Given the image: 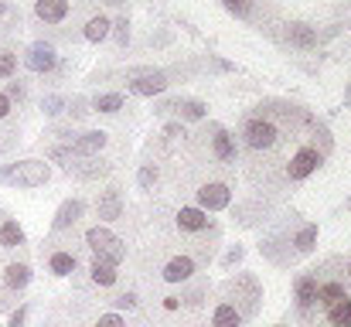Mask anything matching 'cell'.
Instances as JSON below:
<instances>
[{
    "instance_id": "obj_4",
    "label": "cell",
    "mask_w": 351,
    "mask_h": 327,
    "mask_svg": "<svg viewBox=\"0 0 351 327\" xmlns=\"http://www.w3.org/2000/svg\"><path fill=\"white\" fill-rule=\"evenodd\" d=\"M242 136H245V143L252 147V150H269L273 143H276V126L269 123V119H263V116H252V119H245V130H242Z\"/></svg>"
},
{
    "instance_id": "obj_30",
    "label": "cell",
    "mask_w": 351,
    "mask_h": 327,
    "mask_svg": "<svg viewBox=\"0 0 351 327\" xmlns=\"http://www.w3.org/2000/svg\"><path fill=\"white\" fill-rule=\"evenodd\" d=\"M41 109H45L48 116H58V112H65V99H62V96H45Z\"/></svg>"
},
{
    "instance_id": "obj_18",
    "label": "cell",
    "mask_w": 351,
    "mask_h": 327,
    "mask_svg": "<svg viewBox=\"0 0 351 327\" xmlns=\"http://www.w3.org/2000/svg\"><path fill=\"white\" fill-rule=\"evenodd\" d=\"M212 147H215V157H219V160H235V140H232V133H229V130L215 126Z\"/></svg>"
},
{
    "instance_id": "obj_25",
    "label": "cell",
    "mask_w": 351,
    "mask_h": 327,
    "mask_svg": "<svg viewBox=\"0 0 351 327\" xmlns=\"http://www.w3.org/2000/svg\"><path fill=\"white\" fill-rule=\"evenodd\" d=\"M75 174L86 178V181H93V178L110 174V164H106V160H86V164H75Z\"/></svg>"
},
{
    "instance_id": "obj_33",
    "label": "cell",
    "mask_w": 351,
    "mask_h": 327,
    "mask_svg": "<svg viewBox=\"0 0 351 327\" xmlns=\"http://www.w3.org/2000/svg\"><path fill=\"white\" fill-rule=\"evenodd\" d=\"M113 304H117L119 311H133V307H136V293H119Z\"/></svg>"
},
{
    "instance_id": "obj_27",
    "label": "cell",
    "mask_w": 351,
    "mask_h": 327,
    "mask_svg": "<svg viewBox=\"0 0 351 327\" xmlns=\"http://www.w3.org/2000/svg\"><path fill=\"white\" fill-rule=\"evenodd\" d=\"M93 109H99V112H119L123 109V96L119 93H103V96L93 99Z\"/></svg>"
},
{
    "instance_id": "obj_26",
    "label": "cell",
    "mask_w": 351,
    "mask_h": 327,
    "mask_svg": "<svg viewBox=\"0 0 351 327\" xmlns=\"http://www.w3.org/2000/svg\"><path fill=\"white\" fill-rule=\"evenodd\" d=\"M93 280L99 283V287H113L117 283V266H110V263H93Z\"/></svg>"
},
{
    "instance_id": "obj_38",
    "label": "cell",
    "mask_w": 351,
    "mask_h": 327,
    "mask_svg": "<svg viewBox=\"0 0 351 327\" xmlns=\"http://www.w3.org/2000/svg\"><path fill=\"white\" fill-rule=\"evenodd\" d=\"M7 112H10V99H7V96H3V93H0V119H3V116H7Z\"/></svg>"
},
{
    "instance_id": "obj_39",
    "label": "cell",
    "mask_w": 351,
    "mask_h": 327,
    "mask_svg": "<svg viewBox=\"0 0 351 327\" xmlns=\"http://www.w3.org/2000/svg\"><path fill=\"white\" fill-rule=\"evenodd\" d=\"M242 259V249H232L229 256H226V266H232V263H239Z\"/></svg>"
},
{
    "instance_id": "obj_32",
    "label": "cell",
    "mask_w": 351,
    "mask_h": 327,
    "mask_svg": "<svg viewBox=\"0 0 351 327\" xmlns=\"http://www.w3.org/2000/svg\"><path fill=\"white\" fill-rule=\"evenodd\" d=\"M154 184H157V167L154 164L140 167V188H154Z\"/></svg>"
},
{
    "instance_id": "obj_28",
    "label": "cell",
    "mask_w": 351,
    "mask_h": 327,
    "mask_svg": "<svg viewBox=\"0 0 351 327\" xmlns=\"http://www.w3.org/2000/svg\"><path fill=\"white\" fill-rule=\"evenodd\" d=\"M314 242H317V225L300 228V235H297V249H300V252H311V249H314Z\"/></svg>"
},
{
    "instance_id": "obj_37",
    "label": "cell",
    "mask_w": 351,
    "mask_h": 327,
    "mask_svg": "<svg viewBox=\"0 0 351 327\" xmlns=\"http://www.w3.org/2000/svg\"><path fill=\"white\" fill-rule=\"evenodd\" d=\"M3 96H7V99H24V86H21V82H10Z\"/></svg>"
},
{
    "instance_id": "obj_7",
    "label": "cell",
    "mask_w": 351,
    "mask_h": 327,
    "mask_svg": "<svg viewBox=\"0 0 351 327\" xmlns=\"http://www.w3.org/2000/svg\"><path fill=\"white\" fill-rule=\"evenodd\" d=\"M103 147H106V133H103V130H93V133L75 136L72 147H69V154H72V157H93V154H99Z\"/></svg>"
},
{
    "instance_id": "obj_41",
    "label": "cell",
    "mask_w": 351,
    "mask_h": 327,
    "mask_svg": "<svg viewBox=\"0 0 351 327\" xmlns=\"http://www.w3.org/2000/svg\"><path fill=\"white\" fill-rule=\"evenodd\" d=\"M348 273H351V266H348Z\"/></svg>"
},
{
    "instance_id": "obj_31",
    "label": "cell",
    "mask_w": 351,
    "mask_h": 327,
    "mask_svg": "<svg viewBox=\"0 0 351 327\" xmlns=\"http://www.w3.org/2000/svg\"><path fill=\"white\" fill-rule=\"evenodd\" d=\"M226 3V10L235 14V17H249V0H222Z\"/></svg>"
},
{
    "instance_id": "obj_19",
    "label": "cell",
    "mask_w": 351,
    "mask_h": 327,
    "mask_svg": "<svg viewBox=\"0 0 351 327\" xmlns=\"http://www.w3.org/2000/svg\"><path fill=\"white\" fill-rule=\"evenodd\" d=\"M3 283H7V290H24V287L31 283V269H27L24 263H10Z\"/></svg>"
},
{
    "instance_id": "obj_6",
    "label": "cell",
    "mask_w": 351,
    "mask_h": 327,
    "mask_svg": "<svg viewBox=\"0 0 351 327\" xmlns=\"http://www.w3.org/2000/svg\"><path fill=\"white\" fill-rule=\"evenodd\" d=\"M24 65H27L31 72H51V69L58 65V55H55L51 45H31L27 55H24Z\"/></svg>"
},
{
    "instance_id": "obj_11",
    "label": "cell",
    "mask_w": 351,
    "mask_h": 327,
    "mask_svg": "<svg viewBox=\"0 0 351 327\" xmlns=\"http://www.w3.org/2000/svg\"><path fill=\"white\" fill-rule=\"evenodd\" d=\"M96 212L103 221H117L123 215V198H119V188H106L103 195H99V202H96Z\"/></svg>"
},
{
    "instance_id": "obj_21",
    "label": "cell",
    "mask_w": 351,
    "mask_h": 327,
    "mask_svg": "<svg viewBox=\"0 0 351 327\" xmlns=\"http://www.w3.org/2000/svg\"><path fill=\"white\" fill-rule=\"evenodd\" d=\"M341 297H348L341 283H335V280H331V283H317V304H321L324 311H328L331 304H338Z\"/></svg>"
},
{
    "instance_id": "obj_15",
    "label": "cell",
    "mask_w": 351,
    "mask_h": 327,
    "mask_svg": "<svg viewBox=\"0 0 351 327\" xmlns=\"http://www.w3.org/2000/svg\"><path fill=\"white\" fill-rule=\"evenodd\" d=\"M287 41L297 45V48H314L317 45V31L307 27V24H290L287 27Z\"/></svg>"
},
{
    "instance_id": "obj_10",
    "label": "cell",
    "mask_w": 351,
    "mask_h": 327,
    "mask_svg": "<svg viewBox=\"0 0 351 327\" xmlns=\"http://www.w3.org/2000/svg\"><path fill=\"white\" fill-rule=\"evenodd\" d=\"M34 14L45 24H62L69 17V0H38L34 3Z\"/></svg>"
},
{
    "instance_id": "obj_3",
    "label": "cell",
    "mask_w": 351,
    "mask_h": 327,
    "mask_svg": "<svg viewBox=\"0 0 351 327\" xmlns=\"http://www.w3.org/2000/svg\"><path fill=\"white\" fill-rule=\"evenodd\" d=\"M126 86H130L133 96H160L167 89V75L157 72V69H133Z\"/></svg>"
},
{
    "instance_id": "obj_12",
    "label": "cell",
    "mask_w": 351,
    "mask_h": 327,
    "mask_svg": "<svg viewBox=\"0 0 351 327\" xmlns=\"http://www.w3.org/2000/svg\"><path fill=\"white\" fill-rule=\"evenodd\" d=\"M171 109H174L181 119H205V109L208 106H205L202 99H174V103H164L157 112H171Z\"/></svg>"
},
{
    "instance_id": "obj_5",
    "label": "cell",
    "mask_w": 351,
    "mask_h": 327,
    "mask_svg": "<svg viewBox=\"0 0 351 327\" xmlns=\"http://www.w3.org/2000/svg\"><path fill=\"white\" fill-rule=\"evenodd\" d=\"M317 164H321V154H317L314 147H300V150L293 154V160H290V181L311 178V174L317 171Z\"/></svg>"
},
{
    "instance_id": "obj_8",
    "label": "cell",
    "mask_w": 351,
    "mask_h": 327,
    "mask_svg": "<svg viewBox=\"0 0 351 327\" xmlns=\"http://www.w3.org/2000/svg\"><path fill=\"white\" fill-rule=\"evenodd\" d=\"M198 205H202V212H219V208H226V205H229V188H226V184H205V188L198 191Z\"/></svg>"
},
{
    "instance_id": "obj_2",
    "label": "cell",
    "mask_w": 351,
    "mask_h": 327,
    "mask_svg": "<svg viewBox=\"0 0 351 327\" xmlns=\"http://www.w3.org/2000/svg\"><path fill=\"white\" fill-rule=\"evenodd\" d=\"M48 178H51V171L41 160H21V164H10L0 171V181L17 184V188H41Z\"/></svg>"
},
{
    "instance_id": "obj_16",
    "label": "cell",
    "mask_w": 351,
    "mask_h": 327,
    "mask_svg": "<svg viewBox=\"0 0 351 327\" xmlns=\"http://www.w3.org/2000/svg\"><path fill=\"white\" fill-rule=\"evenodd\" d=\"M75 266H79V259H75L72 252H65V249L51 252V259H48V269H51L55 276H72V273H75Z\"/></svg>"
},
{
    "instance_id": "obj_1",
    "label": "cell",
    "mask_w": 351,
    "mask_h": 327,
    "mask_svg": "<svg viewBox=\"0 0 351 327\" xmlns=\"http://www.w3.org/2000/svg\"><path fill=\"white\" fill-rule=\"evenodd\" d=\"M86 245L96 252V259L99 263H110V266H119L123 259H126V245H123V239H117L110 228H89L86 232Z\"/></svg>"
},
{
    "instance_id": "obj_40",
    "label": "cell",
    "mask_w": 351,
    "mask_h": 327,
    "mask_svg": "<svg viewBox=\"0 0 351 327\" xmlns=\"http://www.w3.org/2000/svg\"><path fill=\"white\" fill-rule=\"evenodd\" d=\"M164 133H167V136H184V130H181V126H178V123H171V126H167V130H164Z\"/></svg>"
},
{
    "instance_id": "obj_14",
    "label": "cell",
    "mask_w": 351,
    "mask_h": 327,
    "mask_svg": "<svg viewBox=\"0 0 351 327\" xmlns=\"http://www.w3.org/2000/svg\"><path fill=\"white\" fill-rule=\"evenodd\" d=\"M178 225L184 232H202V228H208V212H202V208H181L178 212Z\"/></svg>"
},
{
    "instance_id": "obj_42",
    "label": "cell",
    "mask_w": 351,
    "mask_h": 327,
    "mask_svg": "<svg viewBox=\"0 0 351 327\" xmlns=\"http://www.w3.org/2000/svg\"><path fill=\"white\" fill-rule=\"evenodd\" d=\"M348 27H351V24H348Z\"/></svg>"
},
{
    "instance_id": "obj_20",
    "label": "cell",
    "mask_w": 351,
    "mask_h": 327,
    "mask_svg": "<svg viewBox=\"0 0 351 327\" xmlns=\"http://www.w3.org/2000/svg\"><path fill=\"white\" fill-rule=\"evenodd\" d=\"M328 321L331 327H351V297H341L338 304L328 307Z\"/></svg>"
},
{
    "instance_id": "obj_9",
    "label": "cell",
    "mask_w": 351,
    "mask_h": 327,
    "mask_svg": "<svg viewBox=\"0 0 351 327\" xmlns=\"http://www.w3.org/2000/svg\"><path fill=\"white\" fill-rule=\"evenodd\" d=\"M86 212V205L79 202V198H69V202H62V208L55 212V221H51V228L55 232H65V228H72L79 218Z\"/></svg>"
},
{
    "instance_id": "obj_13",
    "label": "cell",
    "mask_w": 351,
    "mask_h": 327,
    "mask_svg": "<svg viewBox=\"0 0 351 327\" xmlns=\"http://www.w3.org/2000/svg\"><path fill=\"white\" fill-rule=\"evenodd\" d=\"M191 273H195V259H188V256H174V259L164 266V280H167V283H184Z\"/></svg>"
},
{
    "instance_id": "obj_36",
    "label": "cell",
    "mask_w": 351,
    "mask_h": 327,
    "mask_svg": "<svg viewBox=\"0 0 351 327\" xmlns=\"http://www.w3.org/2000/svg\"><path fill=\"white\" fill-rule=\"evenodd\" d=\"M24 321H27V307H17V311L10 314V324L7 327H24Z\"/></svg>"
},
{
    "instance_id": "obj_24",
    "label": "cell",
    "mask_w": 351,
    "mask_h": 327,
    "mask_svg": "<svg viewBox=\"0 0 351 327\" xmlns=\"http://www.w3.org/2000/svg\"><path fill=\"white\" fill-rule=\"evenodd\" d=\"M106 34H110V17L96 14V17L86 21V41H103Z\"/></svg>"
},
{
    "instance_id": "obj_35",
    "label": "cell",
    "mask_w": 351,
    "mask_h": 327,
    "mask_svg": "<svg viewBox=\"0 0 351 327\" xmlns=\"http://www.w3.org/2000/svg\"><path fill=\"white\" fill-rule=\"evenodd\" d=\"M96 327H126V324H123L119 314H103V317L96 321Z\"/></svg>"
},
{
    "instance_id": "obj_23",
    "label": "cell",
    "mask_w": 351,
    "mask_h": 327,
    "mask_svg": "<svg viewBox=\"0 0 351 327\" xmlns=\"http://www.w3.org/2000/svg\"><path fill=\"white\" fill-rule=\"evenodd\" d=\"M239 324H242V317H239V311H235L232 304H219V307H215L212 327H239Z\"/></svg>"
},
{
    "instance_id": "obj_17",
    "label": "cell",
    "mask_w": 351,
    "mask_h": 327,
    "mask_svg": "<svg viewBox=\"0 0 351 327\" xmlns=\"http://www.w3.org/2000/svg\"><path fill=\"white\" fill-rule=\"evenodd\" d=\"M317 300V280L314 276H300L297 280V307L300 311H311Z\"/></svg>"
},
{
    "instance_id": "obj_22",
    "label": "cell",
    "mask_w": 351,
    "mask_h": 327,
    "mask_svg": "<svg viewBox=\"0 0 351 327\" xmlns=\"http://www.w3.org/2000/svg\"><path fill=\"white\" fill-rule=\"evenodd\" d=\"M0 245H3V249L24 245V228H21L17 221H3V225H0Z\"/></svg>"
},
{
    "instance_id": "obj_34",
    "label": "cell",
    "mask_w": 351,
    "mask_h": 327,
    "mask_svg": "<svg viewBox=\"0 0 351 327\" xmlns=\"http://www.w3.org/2000/svg\"><path fill=\"white\" fill-rule=\"evenodd\" d=\"M117 41L119 45H126V41H130V21H126V17H119L117 21Z\"/></svg>"
},
{
    "instance_id": "obj_29",
    "label": "cell",
    "mask_w": 351,
    "mask_h": 327,
    "mask_svg": "<svg viewBox=\"0 0 351 327\" xmlns=\"http://www.w3.org/2000/svg\"><path fill=\"white\" fill-rule=\"evenodd\" d=\"M17 72V55L14 51H0V79H10Z\"/></svg>"
}]
</instances>
